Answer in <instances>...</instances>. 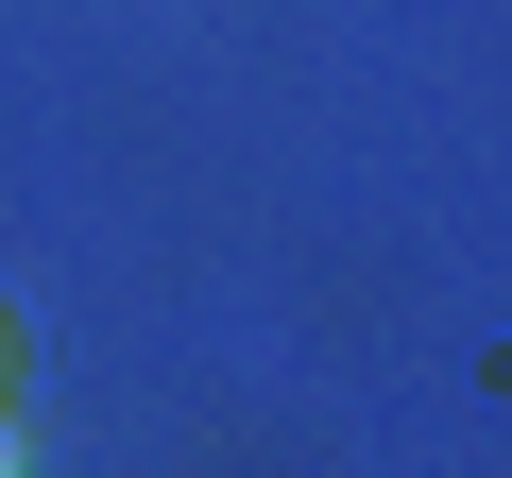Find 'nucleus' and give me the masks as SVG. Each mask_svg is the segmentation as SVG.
<instances>
[{
  "label": "nucleus",
  "instance_id": "1",
  "mask_svg": "<svg viewBox=\"0 0 512 478\" xmlns=\"http://www.w3.org/2000/svg\"><path fill=\"white\" fill-rule=\"evenodd\" d=\"M0 478H35V461H18V427H0Z\"/></svg>",
  "mask_w": 512,
  "mask_h": 478
}]
</instances>
